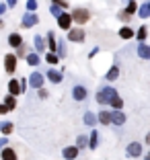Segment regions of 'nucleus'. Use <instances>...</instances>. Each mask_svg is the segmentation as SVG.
<instances>
[{"mask_svg":"<svg viewBox=\"0 0 150 160\" xmlns=\"http://www.w3.org/2000/svg\"><path fill=\"white\" fill-rule=\"evenodd\" d=\"M113 97H117V90L113 88V86H103V88H99L97 92V103L99 105H109V101Z\"/></svg>","mask_w":150,"mask_h":160,"instance_id":"f257e3e1","label":"nucleus"},{"mask_svg":"<svg viewBox=\"0 0 150 160\" xmlns=\"http://www.w3.org/2000/svg\"><path fill=\"white\" fill-rule=\"evenodd\" d=\"M70 17H72V23H78V25H82V27H85V23L91 19V12L86 8H74Z\"/></svg>","mask_w":150,"mask_h":160,"instance_id":"f03ea898","label":"nucleus"},{"mask_svg":"<svg viewBox=\"0 0 150 160\" xmlns=\"http://www.w3.org/2000/svg\"><path fill=\"white\" fill-rule=\"evenodd\" d=\"M85 39H86V35H85V29H82V27L68 29V41H72V43H85Z\"/></svg>","mask_w":150,"mask_h":160,"instance_id":"7ed1b4c3","label":"nucleus"},{"mask_svg":"<svg viewBox=\"0 0 150 160\" xmlns=\"http://www.w3.org/2000/svg\"><path fill=\"white\" fill-rule=\"evenodd\" d=\"M43 80H45V76L41 74V72H33V74H29V78H27V84L31 86V88H41L43 86Z\"/></svg>","mask_w":150,"mask_h":160,"instance_id":"20e7f679","label":"nucleus"},{"mask_svg":"<svg viewBox=\"0 0 150 160\" xmlns=\"http://www.w3.org/2000/svg\"><path fill=\"white\" fill-rule=\"evenodd\" d=\"M17 60H19V58L14 56V53H6L4 56V70H6V74H14V70H17Z\"/></svg>","mask_w":150,"mask_h":160,"instance_id":"39448f33","label":"nucleus"},{"mask_svg":"<svg viewBox=\"0 0 150 160\" xmlns=\"http://www.w3.org/2000/svg\"><path fill=\"white\" fill-rule=\"evenodd\" d=\"M56 19H58V27H60V29H66V31H68V27L72 25V17L68 14V10H66V12H60Z\"/></svg>","mask_w":150,"mask_h":160,"instance_id":"423d86ee","label":"nucleus"},{"mask_svg":"<svg viewBox=\"0 0 150 160\" xmlns=\"http://www.w3.org/2000/svg\"><path fill=\"white\" fill-rule=\"evenodd\" d=\"M126 154H127V158H138V156L142 154V146H140V142H132L130 146L126 148Z\"/></svg>","mask_w":150,"mask_h":160,"instance_id":"0eeeda50","label":"nucleus"},{"mask_svg":"<svg viewBox=\"0 0 150 160\" xmlns=\"http://www.w3.org/2000/svg\"><path fill=\"white\" fill-rule=\"evenodd\" d=\"M39 23V17H37V12H27L23 17V27L25 29H31V27H35V25Z\"/></svg>","mask_w":150,"mask_h":160,"instance_id":"6e6552de","label":"nucleus"},{"mask_svg":"<svg viewBox=\"0 0 150 160\" xmlns=\"http://www.w3.org/2000/svg\"><path fill=\"white\" fill-rule=\"evenodd\" d=\"M43 76H47V80H49V82H54V84H60V82H62V72L54 70L52 66H49V70H47Z\"/></svg>","mask_w":150,"mask_h":160,"instance_id":"1a4fd4ad","label":"nucleus"},{"mask_svg":"<svg viewBox=\"0 0 150 160\" xmlns=\"http://www.w3.org/2000/svg\"><path fill=\"white\" fill-rule=\"evenodd\" d=\"M86 146H89L91 150H97V148H99V132H97V129H93L91 136L86 138Z\"/></svg>","mask_w":150,"mask_h":160,"instance_id":"9d476101","label":"nucleus"},{"mask_svg":"<svg viewBox=\"0 0 150 160\" xmlns=\"http://www.w3.org/2000/svg\"><path fill=\"white\" fill-rule=\"evenodd\" d=\"M72 99L74 101H85L86 99V88L85 86H74V88H72Z\"/></svg>","mask_w":150,"mask_h":160,"instance_id":"9b49d317","label":"nucleus"},{"mask_svg":"<svg viewBox=\"0 0 150 160\" xmlns=\"http://www.w3.org/2000/svg\"><path fill=\"white\" fill-rule=\"evenodd\" d=\"M138 56L142 58V60H150V47L146 41H140L138 43Z\"/></svg>","mask_w":150,"mask_h":160,"instance_id":"f8f14e48","label":"nucleus"},{"mask_svg":"<svg viewBox=\"0 0 150 160\" xmlns=\"http://www.w3.org/2000/svg\"><path fill=\"white\" fill-rule=\"evenodd\" d=\"M62 156H64L66 160H74L76 156H78V148L76 146H66L64 150H62Z\"/></svg>","mask_w":150,"mask_h":160,"instance_id":"ddd939ff","label":"nucleus"},{"mask_svg":"<svg viewBox=\"0 0 150 160\" xmlns=\"http://www.w3.org/2000/svg\"><path fill=\"white\" fill-rule=\"evenodd\" d=\"M123 123H126V115L115 109V111L111 113V125H123Z\"/></svg>","mask_w":150,"mask_h":160,"instance_id":"4468645a","label":"nucleus"},{"mask_svg":"<svg viewBox=\"0 0 150 160\" xmlns=\"http://www.w3.org/2000/svg\"><path fill=\"white\" fill-rule=\"evenodd\" d=\"M0 156H2V160H19L17 158V152H14L13 148H8V146H4L2 150H0Z\"/></svg>","mask_w":150,"mask_h":160,"instance_id":"2eb2a0df","label":"nucleus"},{"mask_svg":"<svg viewBox=\"0 0 150 160\" xmlns=\"http://www.w3.org/2000/svg\"><path fill=\"white\" fill-rule=\"evenodd\" d=\"M8 94H13V97H19L21 94V84H19V80L13 78L8 82Z\"/></svg>","mask_w":150,"mask_h":160,"instance_id":"dca6fc26","label":"nucleus"},{"mask_svg":"<svg viewBox=\"0 0 150 160\" xmlns=\"http://www.w3.org/2000/svg\"><path fill=\"white\" fill-rule=\"evenodd\" d=\"M136 14L140 17V19H148V17H150V2H144L142 6H138Z\"/></svg>","mask_w":150,"mask_h":160,"instance_id":"f3484780","label":"nucleus"},{"mask_svg":"<svg viewBox=\"0 0 150 160\" xmlns=\"http://www.w3.org/2000/svg\"><path fill=\"white\" fill-rule=\"evenodd\" d=\"M2 105L6 107V111H13V109H17V97H13V94H8V97H4V101H2Z\"/></svg>","mask_w":150,"mask_h":160,"instance_id":"a211bd4d","label":"nucleus"},{"mask_svg":"<svg viewBox=\"0 0 150 160\" xmlns=\"http://www.w3.org/2000/svg\"><path fill=\"white\" fill-rule=\"evenodd\" d=\"M45 45L49 47V52H56V45H58V39H56V35H54V31H49L47 33V37H45Z\"/></svg>","mask_w":150,"mask_h":160,"instance_id":"6ab92c4d","label":"nucleus"},{"mask_svg":"<svg viewBox=\"0 0 150 160\" xmlns=\"http://www.w3.org/2000/svg\"><path fill=\"white\" fill-rule=\"evenodd\" d=\"M97 121H101V125H111V113L109 111H101L97 115Z\"/></svg>","mask_w":150,"mask_h":160,"instance_id":"aec40b11","label":"nucleus"},{"mask_svg":"<svg viewBox=\"0 0 150 160\" xmlns=\"http://www.w3.org/2000/svg\"><path fill=\"white\" fill-rule=\"evenodd\" d=\"M105 78H107L109 82L117 80V78H119V68H117V66H111V68L107 70V74H105Z\"/></svg>","mask_w":150,"mask_h":160,"instance_id":"412c9836","label":"nucleus"},{"mask_svg":"<svg viewBox=\"0 0 150 160\" xmlns=\"http://www.w3.org/2000/svg\"><path fill=\"white\" fill-rule=\"evenodd\" d=\"M21 43H23V37H21L19 33H10L8 35V45L10 47H19Z\"/></svg>","mask_w":150,"mask_h":160,"instance_id":"4be33fe9","label":"nucleus"},{"mask_svg":"<svg viewBox=\"0 0 150 160\" xmlns=\"http://www.w3.org/2000/svg\"><path fill=\"white\" fill-rule=\"evenodd\" d=\"M33 45H35V52H43L45 49V41H43L41 35H35L33 37Z\"/></svg>","mask_w":150,"mask_h":160,"instance_id":"5701e85b","label":"nucleus"},{"mask_svg":"<svg viewBox=\"0 0 150 160\" xmlns=\"http://www.w3.org/2000/svg\"><path fill=\"white\" fill-rule=\"evenodd\" d=\"M41 62V58L37 56V52H33V53H27V64L33 68H37V64Z\"/></svg>","mask_w":150,"mask_h":160,"instance_id":"b1692460","label":"nucleus"},{"mask_svg":"<svg viewBox=\"0 0 150 160\" xmlns=\"http://www.w3.org/2000/svg\"><path fill=\"white\" fill-rule=\"evenodd\" d=\"M82 119H85V125H89V127H95V125H97V115H93L91 111H86Z\"/></svg>","mask_w":150,"mask_h":160,"instance_id":"393cba45","label":"nucleus"},{"mask_svg":"<svg viewBox=\"0 0 150 160\" xmlns=\"http://www.w3.org/2000/svg\"><path fill=\"white\" fill-rule=\"evenodd\" d=\"M119 37L122 39H132L134 37V29L132 27H122L119 29Z\"/></svg>","mask_w":150,"mask_h":160,"instance_id":"a878e982","label":"nucleus"},{"mask_svg":"<svg viewBox=\"0 0 150 160\" xmlns=\"http://www.w3.org/2000/svg\"><path fill=\"white\" fill-rule=\"evenodd\" d=\"M45 62L49 64V66H56L58 62H60V58L56 56V52H47V53H45Z\"/></svg>","mask_w":150,"mask_h":160,"instance_id":"bb28decb","label":"nucleus"},{"mask_svg":"<svg viewBox=\"0 0 150 160\" xmlns=\"http://www.w3.org/2000/svg\"><path fill=\"white\" fill-rule=\"evenodd\" d=\"M146 37H148V27L142 25V27L138 29V33H136V39L138 41H146Z\"/></svg>","mask_w":150,"mask_h":160,"instance_id":"cd10ccee","label":"nucleus"},{"mask_svg":"<svg viewBox=\"0 0 150 160\" xmlns=\"http://www.w3.org/2000/svg\"><path fill=\"white\" fill-rule=\"evenodd\" d=\"M138 10V4H136V0H127V6H126V12L130 14V17H134Z\"/></svg>","mask_w":150,"mask_h":160,"instance_id":"c85d7f7f","label":"nucleus"},{"mask_svg":"<svg viewBox=\"0 0 150 160\" xmlns=\"http://www.w3.org/2000/svg\"><path fill=\"white\" fill-rule=\"evenodd\" d=\"M13 129H14V125L10 121H4V123H0V132L4 133V136H8V133H13Z\"/></svg>","mask_w":150,"mask_h":160,"instance_id":"c756f323","label":"nucleus"},{"mask_svg":"<svg viewBox=\"0 0 150 160\" xmlns=\"http://www.w3.org/2000/svg\"><path fill=\"white\" fill-rule=\"evenodd\" d=\"M109 105H111L113 109H117V111H122V109H123V101L119 99V97H113V99L109 101Z\"/></svg>","mask_w":150,"mask_h":160,"instance_id":"7c9ffc66","label":"nucleus"},{"mask_svg":"<svg viewBox=\"0 0 150 160\" xmlns=\"http://www.w3.org/2000/svg\"><path fill=\"white\" fill-rule=\"evenodd\" d=\"M37 6H39L37 0H27V10H29V12H35V10H37Z\"/></svg>","mask_w":150,"mask_h":160,"instance_id":"2f4dec72","label":"nucleus"},{"mask_svg":"<svg viewBox=\"0 0 150 160\" xmlns=\"http://www.w3.org/2000/svg\"><path fill=\"white\" fill-rule=\"evenodd\" d=\"M76 148H86V136H78L76 138Z\"/></svg>","mask_w":150,"mask_h":160,"instance_id":"473e14b6","label":"nucleus"},{"mask_svg":"<svg viewBox=\"0 0 150 160\" xmlns=\"http://www.w3.org/2000/svg\"><path fill=\"white\" fill-rule=\"evenodd\" d=\"M56 49H58V58H64L66 56V47H64V41H60L56 45Z\"/></svg>","mask_w":150,"mask_h":160,"instance_id":"72a5a7b5","label":"nucleus"},{"mask_svg":"<svg viewBox=\"0 0 150 160\" xmlns=\"http://www.w3.org/2000/svg\"><path fill=\"white\" fill-rule=\"evenodd\" d=\"M52 4H58L62 10H68V0H52Z\"/></svg>","mask_w":150,"mask_h":160,"instance_id":"f704fd0d","label":"nucleus"},{"mask_svg":"<svg viewBox=\"0 0 150 160\" xmlns=\"http://www.w3.org/2000/svg\"><path fill=\"white\" fill-rule=\"evenodd\" d=\"M49 12H52L54 17H58V14H60V12H64V10H62L58 4H49Z\"/></svg>","mask_w":150,"mask_h":160,"instance_id":"c9c22d12","label":"nucleus"},{"mask_svg":"<svg viewBox=\"0 0 150 160\" xmlns=\"http://www.w3.org/2000/svg\"><path fill=\"white\" fill-rule=\"evenodd\" d=\"M117 19H119V21H123V23H127V21L132 19V17L126 12V10H122V12H117Z\"/></svg>","mask_w":150,"mask_h":160,"instance_id":"e433bc0d","label":"nucleus"},{"mask_svg":"<svg viewBox=\"0 0 150 160\" xmlns=\"http://www.w3.org/2000/svg\"><path fill=\"white\" fill-rule=\"evenodd\" d=\"M17 2H19V0H6L4 4L8 6V8H14V6H17Z\"/></svg>","mask_w":150,"mask_h":160,"instance_id":"4c0bfd02","label":"nucleus"},{"mask_svg":"<svg viewBox=\"0 0 150 160\" xmlns=\"http://www.w3.org/2000/svg\"><path fill=\"white\" fill-rule=\"evenodd\" d=\"M37 90H39V97H41V99H47V90L43 88V86H41V88H37Z\"/></svg>","mask_w":150,"mask_h":160,"instance_id":"58836bf2","label":"nucleus"},{"mask_svg":"<svg viewBox=\"0 0 150 160\" xmlns=\"http://www.w3.org/2000/svg\"><path fill=\"white\" fill-rule=\"evenodd\" d=\"M4 146H8V140H6V138H0V150H2Z\"/></svg>","mask_w":150,"mask_h":160,"instance_id":"ea45409f","label":"nucleus"},{"mask_svg":"<svg viewBox=\"0 0 150 160\" xmlns=\"http://www.w3.org/2000/svg\"><path fill=\"white\" fill-rule=\"evenodd\" d=\"M6 8H8V6H6V4H4V2H0V17H2V14H4V12H6Z\"/></svg>","mask_w":150,"mask_h":160,"instance_id":"a19ab883","label":"nucleus"},{"mask_svg":"<svg viewBox=\"0 0 150 160\" xmlns=\"http://www.w3.org/2000/svg\"><path fill=\"white\" fill-rule=\"evenodd\" d=\"M4 113H8V111H6V107L2 103H0V115H4Z\"/></svg>","mask_w":150,"mask_h":160,"instance_id":"79ce46f5","label":"nucleus"},{"mask_svg":"<svg viewBox=\"0 0 150 160\" xmlns=\"http://www.w3.org/2000/svg\"><path fill=\"white\" fill-rule=\"evenodd\" d=\"M0 29H4V21L2 19H0Z\"/></svg>","mask_w":150,"mask_h":160,"instance_id":"37998d69","label":"nucleus"},{"mask_svg":"<svg viewBox=\"0 0 150 160\" xmlns=\"http://www.w3.org/2000/svg\"><path fill=\"white\" fill-rule=\"evenodd\" d=\"M126 2H127V0H126Z\"/></svg>","mask_w":150,"mask_h":160,"instance_id":"c03bdc74","label":"nucleus"}]
</instances>
